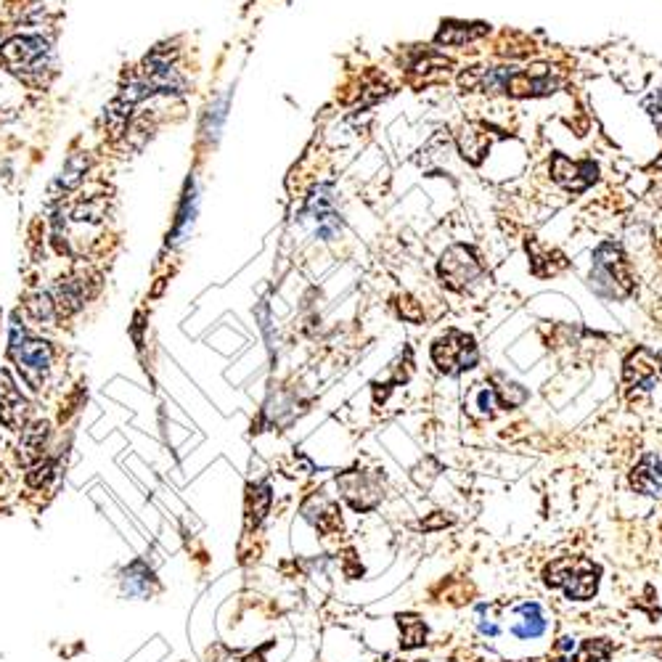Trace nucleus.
Segmentation results:
<instances>
[{"instance_id":"obj_9","label":"nucleus","mask_w":662,"mask_h":662,"mask_svg":"<svg viewBox=\"0 0 662 662\" xmlns=\"http://www.w3.org/2000/svg\"><path fill=\"white\" fill-rule=\"evenodd\" d=\"M662 379V361L655 353H649L647 347H639L631 358L625 361V384L641 387V390H652Z\"/></svg>"},{"instance_id":"obj_16","label":"nucleus","mask_w":662,"mask_h":662,"mask_svg":"<svg viewBox=\"0 0 662 662\" xmlns=\"http://www.w3.org/2000/svg\"><path fill=\"white\" fill-rule=\"evenodd\" d=\"M400 633H403V641H400V647L403 649H416L422 647L424 639H427V625L414 615H400L398 617Z\"/></svg>"},{"instance_id":"obj_1","label":"nucleus","mask_w":662,"mask_h":662,"mask_svg":"<svg viewBox=\"0 0 662 662\" xmlns=\"http://www.w3.org/2000/svg\"><path fill=\"white\" fill-rule=\"evenodd\" d=\"M0 64L32 88H46L51 77L56 75V56H53L48 40L30 38V35L6 40L0 46Z\"/></svg>"},{"instance_id":"obj_4","label":"nucleus","mask_w":662,"mask_h":662,"mask_svg":"<svg viewBox=\"0 0 662 662\" xmlns=\"http://www.w3.org/2000/svg\"><path fill=\"white\" fill-rule=\"evenodd\" d=\"M11 358H14L24 382L30 384L32 390H43V382H46L53 363L51 345L43 339L22 337V342L16 339L14 347H11Z\"/></svg>"},{"instance_id":"obj_11","label":"nucleus","mask_w":662,"mask_h":662,"mask_svg":"<svg viewBox=\"0 0 662 662\" xmlns=\"http://www.w3.org/2000/svg\"><path fill=\"white\" fill-rule=\"evenodd\" d=\"M24 416H27V400L16 390L6 371H0V424L16 429L24 424Z\"/></svg>"},{"instance_id":"obj_12","label":"nucleus","mask_w":662,"mask_h":662,"mask_svg":"<svg viewBox=\"0 0 662 662\" xmlns=\"http://www.w3.org/2000/svg\"><path fill=\"white\" fill-rule=\"evenodd\" d=\"M512 633L520 639H538L549 628V620L543 615L541 604L522 602L512 610Z\"/></svg>"},{"instance_id":"obj_8","label":"nucleus","mask_w":662,"mask_h":662,"mask_svg":"<svg viewBox=\"0 0 662 662\" xmlns=\"http://www.w3.org/2000/svg\"><path fill=\"white\" fill-rule=\"evenodd\" d=\"M339 488H342V496L347 498V504L358 509V512H369V509H374L382 501V488L366 472L342 474L339 477Z\"/></svg>"},{"instance_id":"obj_13","label":"nucleus","mask_w":662,"mask_h":662,"mask_svg":"<svg viewBox=\"0 0 662 662\" xmlns=\"http://www.w3.org/2000/svg\"><path fill=\"white\" fill-rule=\"evenodd\" d=\"M631 488L641 496H662V461L657 456H644L631 472Z\"/></svg>"},{"instance_id":"obj_6","label":"nucleus","mask_w":662,"mask_h":662,"mask_svg":"<svg viewBox=\"0 0 662 662\" xmlns=\"http://www.w3.org/2000/svg\"><path fill=\"white\" fill-rule=\"evenodd\" d=\"M480 271V260L474 255V249L464 247V244L448 249L440 260V268H437L443 284H448L451 289H467L480 276Z\"/></svg>"},{"instance_id":"obj_3","label":"nucleus","mask_w":662,"mask_h":662,"mask_svg":"<svg viewBox=\"0 0 662 662\" xmlns=\"http://www.w3.org/2000/svg\"><path fill=\"white\" fill-rule=\"evenodd\" d=\"M591 284L596 292L607 297H625L631 292V273L625 265V257L615 244H602L594 255V271H591Z\"/></svg>"},{"instance_id":"obj_10","label":"nucleus","mask_w":662,"mask_h":662,"mask_svg":"<svg viewBox=\"0 0 662 662\" xmlns=\"http://www.w3.org/2000/svg\"><path fill=\"white\" fill-rule=\"evenodd\" d=\"M551 173L559 186H565L570 191H583L596 181V165L594 162H570L567 157H554L551 162Z\"/></svg>"},{"instance_id":"obj_5","label":"nucleus","mask_w":662,"mask_h":662,"mask_svg":"<svg viewBox=\"0 0 662 662\" xmlns=\"http://www.w3.org/2000/svg\"><path fill=\"white\" fill-rule=\"evenodd\" d=\"M432 358L443 374H461V371L477 366V345L467 334L451 331L448 337L437 339L432 347Z\"/></svg>"},{"instance_id":"obj_14","label":"nucleus","mask_w":662,"mask_h":662,"mask_svg":"<svg viewBox=\"0 0 662 662\" xmlns=\"http://www.w3.org/2000/svg\"><path fill=\"white\" fill-rule=\"evenodd\" d=\"M488 35V27L485 24H464V22H448L443 24V30L437 32V43L440 46H464V43H472V40Z\"/></svg>"},{"instance_id":"obj_15","label":"nucleus","mask_w":662,"mask_h":662,"mask_svg":"<svg viewBox=\"0 0 662 662\" xmlns=\"http://www.w3.org/2000/svg\"><path fill=\"white\" fill-rule=\"evenodd\" d=\"M305 517H308L313 525L321 530V533H334L342 527V520H339V509L326 498H313L308 506H305Z\"/></svg>"},{"instance_id":"obj_18","label":"nucleus","mask_w":662,"mask_h":662,"mask_svg":"<svg viewBox=\"0 0 662 662\" xmlns=\"http://www.w3.org/2000/svg\"><path fill=\"white\" fill-rule=\"evenodd\" d=\"M477 625H480V631L485 633V636H498V623L490 617V610L485 604L477 607Z\"/></svg>"},{"instance_id":"obj_7","label":"nucleus","mask_w":662,"mask_h":662,"mask_svg":"<svg viewBox=\"0 0 662 662\" xmlns=\"http://www.w3.org/2000/svg\"><path fill=\"white\" fill-rule=\"evenodd\" d=\"M308 212L313 223H316V234L321 239H334L342 231V218L337 212V202H334V189L331 186H318L313 191L308 202Z\"/></svg>"},{"instance_id":"obj_2","label":"nucleus","mask_w":662,"mask_h":662,"mask_svg":"<svg viewBox=\"0 0 662 662\" xmlns=\"http://www.w3.org/2000/svg\"><path fill=\"white\" fill-rule=\"evenodd\" d=\"M599 575H602L599 565L583 557H562L543 570L546 586L559 588V591H565L567 599H578V602H586L596 594Z\"/></svg>"},{"instance_id":"obj_17","label":"nucleus","mask_w":662,"mask_h":662,"mask_svg":"<svg viewBox=\"0 0 662 662\" xmlns=\"http://www.w3.org/2000/svg\"><path fill=\"white\" fill-rule=\"evenodd\" d=\"M48 437V424H32V427L24 429L22 435V451L24 459L30 461L32 456H38L43 451V443H46Z\"/></svg>"},{"instance_id":"obj_19","label":"nucleus","mask_w":662,"mask_h":662,"mask_svg":"<svg viewBox=\"0 0 662 662\" xmlns=\"http://www.w3.org/2000/svg\"><path fill=\"white\" fill-rule=\"evenodd\" d=\"M647 112H649V117H652V120H655V125L657 128L662 130V88L660 91H655L652 93V96L647 98Z\"/></svg>"}]
</instances>
